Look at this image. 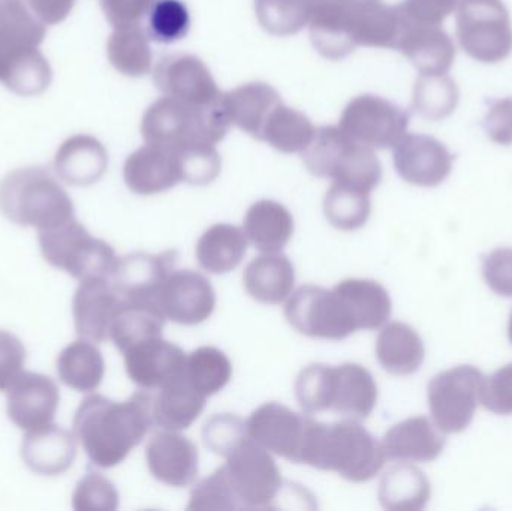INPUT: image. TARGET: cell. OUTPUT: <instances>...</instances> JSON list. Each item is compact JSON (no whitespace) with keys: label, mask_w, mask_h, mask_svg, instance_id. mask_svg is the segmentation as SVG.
<instances>
[{"label":"cell","mask_w":512,"mask_h":511,"mask_svg":"<svg viewBox=\"0 0 512 511\" xmlns=\"http://www.w3.org/2000/svg\"><path fill=\"white\" fill-rule=\"evenodd\" d=\"M378 384L360 363L334 366V393L331 411L345 419H367L378 405Z\"/></svg>","instance_id":"obj_18"},{"label":"cell","mask_w":512,"mask_h":511,"mask_svg":"<svg viewBox=\"0 0 512 511\" xmlns=\"http://www.w3.org/2000/svg\"><path fill=\"white\" fill-rule=\"evenodd\" d=\"M156 0H119L120 14L128 20H140L149 14Z\"/></svg>","instance_id":"obj_48"},{"label":"cell","mask_w":512,"mask_h":511,"mask_svg":"<svg viewBox=\"0 0 512 511\" xmlns=\"http://www.w3.org/2000/svg\"><path fill=\"white\" fill-rule=\"evenodd\" d=\"M231 125L225 93L206 105L162 96L147 111L143 132L147 143L179 152L189 147H216Z\"/></svg>","instance_id":"obj_2"},{"label":"cell","mask_w":512,"mask_h":511,"mask_svg":"<svg viewBox=\"0 0 512 511\" xmlns=\"http://www.w3.org/2000/svg\"><path fill=\"white\" fill-rule=\"evenodd\" d=\"M483 384V372L471 365L448 369L430 381L427 402L442 434H460L471 426L481 404Z\"/></svg>","instance_id":"obj_4"},{"label":"cell","mask_w":512,"mask_h":511,"mask_svg":"<svg viewBox=\"0 0 512 511\" xmlns=\"http://www.w3.org/2000/svg\"><path fill=\"white\" fill-rule=\"evenodd\" d=\"M484 129L493 143L512 144V98L498 99L484 117Z\"/></svg>","instance_id":"obj_46"},{"label":"cell","mask_w":512,"mask_h":511,"mask_svg":"<svg viewBox=\"0 0 512 511\" xmlns=\"http://www.w3.org/2000/svg\"><path fill=\"white\" fill-rule=\"evenodd\" d=\"M387 461L382 441L352 419L330 425L313 419L300 456V465L339 474L352 483L375 479Z\"/></svg>","instance_id":"obj_1"},{"label":"cell","mask_w":512,"mask_h":511,"mask_svg":"<svg viewBox=\"0 0 512 511\" xmlns=\"http://www.w3.org/2000/svg\"><path fill=\"white\" fill-rule=\"evenodd\" d=\"M188 354L164 338L150 339L126 351V363L132 380L146 390H159L185 374Z\"/></svg>","instance_id":"obj_14"},{"label":"cell","mask_w":512,"mask_h":511,"mask_svg":"<svg viewBox=\"0 0 512 511\" xmlns=\"http://www.w3.org/2000/svg\"><path fill=\"white\" fill-rule=\"evenodd\" d=\"M243 231L249 245L261 254H277L288 246L294 236V218L283 204L259 200L246 212Z\"/></svg>","instance_id":"obj_21"},{"label":"cell","mask_w":512,"mask_h":511,"mask_svg":"<svg viewBox=\"0 0 512 511\" xmlns=\"http://www.w3.org/2000/svg\"><path fill=\"white\" fill-rule=\"evenodd\" d=\"M182 182L206 186L221 174L222 161L216 147H189L179 150Z\"/></svg>","instance_id":"obj_40"},{"label":"cell","mask_w":512,"mask_h":511,"mask_svg":"<svg viewBox=\"0 0 512 511\" xmlns=\"http://www.w3.org/2000/svg\"><path fill=\"white\" fill-rule=\"evenodd\" d=\"M282 104L279 93L267 83L243 84L225 93V105L231 123L262 140V132L271 113Z\"/></svg>","instance_id":"obj_24"},{"label":"cell","mask_w":512,"mask_h":511,"mask_svg":"<svg viewBox=\"0 0 512 511\" xmlns=\"http://www.w3.org/2000/svg\"><path fill=\"white\" fill-rule=\"evenodd\" d=\"M117 320L114 332L125 351L150 339L161 338L167 323L158 303L149 300H131Z\"/></svg>","instance_id":"obj_31"},{"label":"cell","mask_w":512,"mask_h":511,"mask_svg":"<svg viewBox=\"0 0 512 511\" xmlns=\"http://www.w3.org/2000/svg\"><path fill=\"white\" fill-rule=\"evenodd\" d=\"M307 26H309L310 39H312L316 50L327 59H343L357 48L349 38L345 17L337 18V20L310 21Z\"/></svg>","instance_id":"obj_41"},{"label":"cell","mask_w":512,"mask_h":511,"mask_svg":"<svg viewBox=\"0 0 512 511\" xmlns=\"http://www.w3.org/2000/svg\"><path fill=\"white\" fill-rule=\"evenodd\" d=\"M432 498V486L426 474L415 465H394L379 482L378 500L388 511H420Z\"/></svg>","instance_id":"obj_25"},{"label":"cell","mask_w":512,"mask_h":511,"mask_svg":"<svg viewBox=\"0 0 512 511\" xmlns=\"http://www.w3.org/2000/svg\"><path fill=\"white\" fill-rule=\"evenodd\" d=\"M248 245L243 228L231 224H215L201 234L195 248V257L204 272L227 275L245 260Z\"/></svg>","instance_id":"obj_23"},{"label":"cell","mask_w":512,"mask_h":511,"mask_svg":"<svg viewBox=\"0 0 512 511\" xmlns=\"http://www.w3.org/2000/svg\"><path fill=\"white\" fill-rule=\"evenodd\" d=\"M372 213L370 192L333 182L324 197V215L340 231L363 228Z\"/></svg>","instance_id":"obj_29"},{"label":"cell","mask_w":512,"mask_h":511,"mask_svg":"<svg viewBox=\"0 0 512 511\" xmlns=\"http://www.w3.org/2000/svg\"><path fill=\"white\" fill-rule=\"evenodd\" d=\"M459 104V87L448 74H420L414 87V108L429 120L451 116Z\"/></svg>","instance_id":"obj_33"},{"label":"cell","mask_w":512,"mask_h":511,"mask_svg":"<svg viewBox=\"0 0 512 511\" xmlns=\"http://www.w3.org/2000/svg\"><path fill=\"white\" fill-rule=\"evenodd\" d=\"M481 404L490 413L512 416V363L502 366L492 377L484 378Z\"/></svg>","instance_id":"obj_43"},{"label":"cell","mask_w":512,"mask_h":511,"mask_svg":"<svg viewBox=\"0 0 512 511\" xmlns=\"http://www.w3.org/2000/svg\"><path fill=\"white\" fill-rule=\"evenodd\" d=\"M312 420L310 414L304 416L279 402H267L256 408L246 425L249 437L271 455L300 465L304 438Z\"/></svg>","instance_id":"obj_8"},{"label":"cell","mask_w":512,"mask_h":511,"mask_svg":"<svg viewBox=\"0 0 512 511\" xmlns=\"http://www.w3.org/2000/svg\"><path fill=\"white\" fill-rule=\"evenodd\" d=\"M310 21L337 20L345 17L355 0H304Z\"/></svg>","instance_id":"obj_47"},{"label":"cell","mask_w":512,"mask_h":511,"mask_svg":"<svg viewBox=\"0 0 512 511\" xmlns=\"http://www.w3.org/2000/svg\"><path fill=\"white\" fill-rule=\"evenodd\" d=\"M397 50L411 60L420 74H448L456 60V45L441 26H417L405 21Z\"/></svg>","instance_id":"obj_16"},{"label":"cell","mask_w":512,"mask_h":511,"mask_svg":"<svg viewBox=\"0 0 512 511\" xmlns=\"http://www.w3.org/2000/svg\"><path fill=\"white\" fill-rule=\"evenodd\" d=\"M147 15L150 38L164 44L185 38L191 26L188 8L182 0H156Z\"/></svg>","instance_id":"obj_38"},{"label":"cell","mask_w":512,"mask_h":511,"mask_svg":"<svg viewBox=\"0 0 512 511\" xmlns=\"http://www.w3.org/2000/svg\"><path fill=\"white\" fill-rule=\"evenodd\" d=\"M351 141L340 126H324L316 129L309 146L301 153L307 170L313 176L331 179L340 156Z\"/></svg>","instance_id":"obj_35"},{"label":"cell","mask_w":512,"mask_h":511,"mask_svg":"<svg viewBox=\"0 0 512 511\" xmlns=\"http://www.w3.org/2000/svg\"><path fill=\"white\" fill-rule=\"evenodd\" d=\"M155 81L164 96L191 105H206L222 93L200 57L179 54L162 60L155 71Z\"/></svg>","instance_id":"obj_12"},{"label":"cell","mask_w":512,"mask_h":511,"mask_svg":"<svg viewBox=\"0 0 512 511\" xmlns=\"http://www.w3.org/2000/svg\"><path fill=\"white\" fill-rule=\"evenodd\" d=\"M283 314L289 326L307 338L343 341L357 332L334 287L328 290L319 285H303L286 300Z\"/></svg>","instance_id":"obj_5"},{"label":"cell","mask_w":512,"mask_h":511,"mask_svg":"<svg viewBox=\"0 0 512 511\" xmlns=\"http://www.w3.org/2000/svg\"><path fill=\"white\" fill-rule=\"evenodd\" d=\"M188 510L191 511H233L242 510L239 498L231 486L225 467L201 480L189 497Z\"/></svg>","instance_id":"obj_37"},{"label":"cell","mask_w":512,"mask_h":511,"mask_svg":"<svg viewBox=\"0 0 512 511\" xmlns=\"http://www.w3.org/2000/svg\"><path fill=\"white\" fill-rule=\"evenodd\" d=\"M393 150L397 174L409 185L435 188L453 171L450 150L430 135L405 134Z\"/></svg>","instance_id":"obj_10"},{"label":"cell","mask_w":512,"mask_h":511,"mask_svg":"<svg viewBox=\"0 0 512 511\" xmlns=\"http://www.w3.org/2000/svg\"><path fill=\"white\" fill-rule=\"evenodd\" d=\"M295 399L306 414L331 411L334 393V366L310 363L301 369L294 384Z\"/></svg>","instance_id":"obj_34"},{"label":"cell","mask_w":512,"mask_h":511,"mask_svg":"<svg viewBox=\"0 0 512 511\" xmlns=\"http://www.w3.org/2000/svg\"><path fill=\"white\" fill-rule=\"evenodd\" d=\"M224 467L242 510L273 509L283 489L274 455L248 437L225 458Z\"/></svg>","instance_id":"obj_6"},{"label":"cell","mask_w":512,"mask_h":511,"mask_svg":"<svg viewBox=\"0 0 512 511\" xmlns=\"http://www.w3.org/2000/svg\"><path fill=\"white\" fill-rule=\"evenodd\" d=\"M248 437L246 420L236 414H216L207 420L203 428L207 449L224 459Z\"/></svg>","instance_id":"obj_39"},{"label":"cell","mask_w":512,"mask_h":511,"mask_svg":"<svg viewBox=\"0 0 512 511\" xmlns=\"http://www.w3.org/2000/svg\"><path fill=\"white\" fill-rule=\"evenodd\" d=\"M315 132L309 117L282 102L271 113L262 132V140L282 153H303Z\"/></svg>","instance_id":"obj_30"},{"label":"cell","mask_w":512,"mask_h":511,"mask_svg":"<svg viewBox=\"0 0 512 511\" xmlns=\"http://www.w3.org/2000/svg\"><path fill=\"white\" fill-rule=\"evenodd\" d=\"M206 402V396L198 393L185 377L179 378L158 390L153 399V420L159 428L186 431L197 422Z\"/></svg>","instance_id":"obj_26"},{"label":"cell","mask_w":512,"mask_h":511,"mask_svg":"<svg viewBox=\"0 0 512 511\" xmlns=\"http://www.w3.org/2000/svg\"><path fill=\"white\" fill-rule=\"evenodd\" d=\"M508 338H510L511 344H512V312L510 321H508Z\"/></svg>","instance_id":"obj_49"},{"label":"cell","mask_w":512,"mask_h":511,"mask_svg":"<svg viewBox=\"0 0 512 511\" xmlns=\"http://www.w3.org/2000/svg\"><path fill=\"white\" fill-rule=\"evenodd\" d=\"M457 38L466 54L481 63H499L512 51L510 12L502 0H460Z\"/></svg>","instance_id":"obj_3"},{"label":"cell","mask_w":512,"mask_h":511,"mask_svg":"<svg viewBox=\"0 0 512 511\" xmlns=\"http://www.w3.org/2000/svg\"><path fill=\"white\" fill-rule=\"evenodd\" d=\"M173 267V252L131 255L120 269V285L131 300L156 302Z\"/></svg>","instance_id":"obj_27"},{"label":"cell","mask_w":512,"mask_h":511,"mask_svg":"<svg viewBox=\"0 0 512 511\" xmlns=\"http://www.w3.org/2000/svg\"><path fill=\"white\" fill-rule=\"evenodd\" d=\"M382 179V167L375 150L351 141L340 156L331 180L370 192Z\"/></svg>","instance_id":"obj_32"},{"label":"cell","mask_w":512,"mask_h":511,"mask_svg":"<svg viewBox=\"0 0 512 511\" xmlns=\"http://www.w3.org/2000/svg\"><path fill=\"white\" fill-rule=\"evenodd\" d=\"M345 26L355 47H399L405 20L399 6H388L382 0H355L345 15Z\"/></svg>","instance_id":"obj_13"},{"label":"cell","mask_w":512,"mask_h":511,"mask_svg":"<svg viewBox=\"0 0 512 511\" xmlns=\"http://www.w3.org/2000/svg\"><path fill=\"white\" fill-rule=\"evenodd\" d=\"M246 293L262 305H280L295 288V269L286 255L261 254L246 266L243 273Z\"/></svg>","instance_id":"obj_17"},{"label":"cell","mask_w":512,"mask_h":511,"mask_svg":"<svg viewBox=\"0 0 512 511\" xmlns=\"http://www.w3.org/2000/svg\"><path fill=\"white\" fill-rule=\"evenodd\" d=\"M483 276L493 293L512 297V248L490 252L483 263Z\"/></svg>","instance_id":"obj_44"},{"label":"cell","mask_w":512,"mask_h":511,"mask_svg":"<svg viewBox=\"0 0 512 511\" xmlns=\"http://www.w3.org/2000/svg\"><path fill=\"white\" fill-rule=\"evenodd\" d=\"M351 314L355 329L378 330L388 323L393 311L390 293L373 279L351 278L334 287Z\"/></svg>","instance_id":"obj_22"},{"label":"cell","mask_w":512,"mask_h":511,"mask_svg":"<svg viewBox=\"0 0 512 511\" xmlns=\"http://www.w3.org/2000/svg\"><path fill=\"white\" fill-rule=\"evenodd\" d=\"M119 54L126 71L134 75L149 72L152 53H150L149 36L143 30H131L126 33L120 42Z\"/></svg>","instance_id":"obj_45"},{"label":"cell","mask_w":512,"mask_h":511,"mask_svg":"<svg viewBox=\"0 0 512 511\" xmlns=\"http://www.w3.org/2000/svg\"><path fill=\"white\" fill-rule=\"evenodd\" d=\"M156 302L167 321L180 326H198L215 312L216 293L212 282L200 272L173 270Z\"/></svg>","instance_id":"obj_9"},{"label":"cell","mask_w":512,"mask_h":511,"mask_svg":"<svg viewBox=\"0 0 512 511\" xmlns=\"http://www.w3.org/2000/svg\"><path fill=\"white\" fill-rule=\"evenodd\" d=\"M128 182L138 194L156 195L170 191L182 182L179 153L147 144L129 161Z\"/></svg>","instance_id":"obj_20"},{"label":"cell","mask_w":512,"mask_h":511,"mask_svg":"<svg viewBox=\"0 0 512 511\" xmlns=\"http://www.w3.org/2000/svg\"><path fill=\"white\" fill-rule=\"evenodd\" d=\"M409 116L393 102L375 95L352 99L340 117V129L370 149H393L408 134Z\"/></svg>","instance_id":"obj_7"},{"label":"cell","mask_w":512,"mask_h":511,"mask_svg":"<svg viewBox=\"0 0 512 511\" xmlns=\"http://www.w3.org/2000/svg\"><path fill=\"white\" fill-rule=\"evenodd\" d=\"M460 0H405L400 14L408 24L441 26L459 6Z\"/></svg>","instance_id":"obj_42"},{"label":"cell","mask_w":512,"mask_h":511,"mask_svg":"<svg viewBox=\"0 0 512 511\" xmlns=\"http://www.w3.org/2000/svg\"><path fill=\"white\" fill-rule=\"evenodd\" d=\"M441 434L427 417H409L385 432L382 447L388 461L426 464L444 452L445 440Z\"/></svg>","instance_id":"obj_15"},{"label":"cell","mask_w":512,"mask_h":511,"mask_svg":"<svg viewBox=\"0 0 512 511\" xmlns=\"http://www.w3.org/2000/svg\"><path fill=\"white\" fill-rule=\"evenodd\" d=\"M376 338V359L394 377H409L420 371L426 359V348L417 330L402 321L381 327Z\"/></svg>","instance_id":"obj_19"},{"label":"cell","mask_w":512,"mask_h":511,"mask_svg":"<svg viewBox=\"0 0 512 511\" xmlns=\"http://www.w3.org/2000/svg\"><path fill=\"white\" fill-rule=\"evenodd\" d=\"M183 377L198 393L210 398L228 386L233 377V365L219 348L200 347L186 356Z\"/></svg>","instance_id":"obj_28"},{"label":"cell","mask_w":512,"mask_h":511,"mask_svg":"<svg viewBox=\"0 0 512 511\" xmlns=\"http://www.w3.org/2000/svg\"><path fill=\"white\" fill-rule=\"evenodd\" d=\"M147 467L158 482L171 488L195 485L200 473V453L185 435L176 431L155 432L146 447Z\"/></svg>","instance_id":"obj_11"},{"label":"cell","mask_w":512,"mask_h":511,"mask_svg":"<svg viewBox=\"0 0 512 511\" xmlns=\"http://www.w3.org/2000/svg\"><path fill=\"white\" fill-rule=\"evenodd\" d=\"M256 17L271 35L289 36L309 24L304 0H255Z\"/></svg>","instance_id":"obj_36"}]
</instances>
